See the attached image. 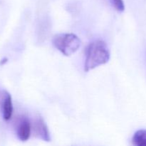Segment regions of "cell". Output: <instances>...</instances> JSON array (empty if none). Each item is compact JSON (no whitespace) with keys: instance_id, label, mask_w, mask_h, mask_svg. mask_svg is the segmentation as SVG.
Wrapping results in <instances>:
<instances>
[{"instance_id":"1","label":"cell","mask_w":146,"mask_h":146,"mask_svg":"<svg viewBox=\"0 0 146 146\" xmlns=\"http://www.w3.org/2000/svg\"><path fill=\"white\" fill-rule=\"evenodd\" d=\"M111 54L106 43L102 40L92 41L87 47L86 52L84 71H91L109 61Z\"/></svg>"},{"instance_id":"2","label":"cell","mask_w":146,"mask_h":146,"mask_svg":"<svg viewBox=\"0 0 146 146\" xmlns=\"http://www.w3.org/2000/svg\"><path fill=\"white\" fill-rule=\"evenodd\" d=\"M53 45L64 56H69L76 52L81 47V41L76 34L62 33L53 38Z\"/></svg>"},{"instance_id":"3","label":"cell","mask_w":146,"mask_h":146,"mask_svg":"<svg viewBox=\"0 0 146 146\" xmlns=\"http://www.w3.org/2000/svg\"><path fill=\"white\" fill-rule=\"evenodd\" d=\"M31 125L29 120L23 117L19 122L17 128V135L21 141L25 142L30 138L31 134Z\"/></svg>"},{"instance_id":"4","label":"cell","mask_w":146,"mask_h":146,"mask_svg":"<svg viewBox=\"0 0 146 146\" xmlns=\"http://www.w3.org/2000/svg\"><path fill=\"white\" fill-rule=\"evenodd\" d=\"M34 131L36 135L41 139L44 140V141H48V142L51 141L48 127L46 123L44 122V119L41 117L37 118L34 121Z\"/></svg>"},{"instance_id":"5","label":"cell","mask_w":146,"mask_h":146,"mask_svg":"<svg viewBox=\"0 0 146 146\" xmlns=\"http://www.w3.org/2000/svg\"><path fill=\"white\" fill-rule=\"evenodd\" d=\"M13 103L11 95L9 93L5 92L4 96L1 101V112L4 121H9L13 114Z\"/></svg>"},{"instance_id":"6","label":"cell","mask_w":146,"mask_h":146,"mask_svg":"<svg viewBox=\"0 0 146 146\" xmlns=\"http://www.w3.org/2000/svg\"><path fill=\"white\" fill-rule=\"evenodd\" d=\"M132 143L135 146H146V130L141 129L134 133Z\"/></svg>"},{"instance_id":"7","label":"cell","mask_w":146,"mask_h":146,"mask_svg":"<svg viewBox=\"0 0 146 146\" xmlns=\"http://www.w3.org/2000/svg\"><path fill=\"white\" fill-rule=\"evenodd\" d=\"M114 8L119 12H123L125 10V4L123 0H110Z\"/></svg>"}]
</instances>
